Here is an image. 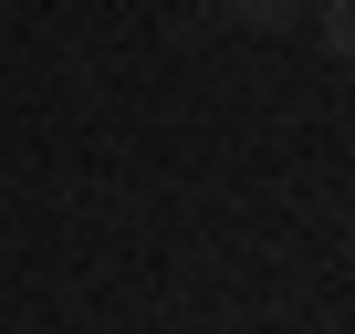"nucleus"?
I'll return each mask as SVG.
<instances>
[{"instance_id": "obj_1", "label": "nucleus", "mask_w": 355, "mask_h": 334, "mask_svg": "<svg viewBox=\"0 0 355 334\" xmlns=\"http://www.w3.org/2000/svg\"><path fill=\"white\" fill-rule=\"evenodd\" d=\"M220 11H230L241 32H293V21H303V0H220Z\"/></svg>"}, {"instance_id": "obj_2", "label": "nucleus", "mask_w": 355, "mask_h": 334, "mask_svg": "<svg viewBox=\"0 0 355 334\" xmlns=\"http://www.w3.org/2000/svg\"><path fill=\"white\" fill-rule=\"evenodd\" d=\"M313 32H324L334 63H355V0H313Z\"/></svg>"}]
</instances>
